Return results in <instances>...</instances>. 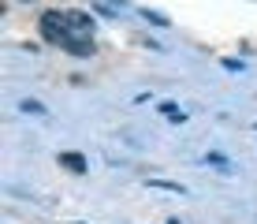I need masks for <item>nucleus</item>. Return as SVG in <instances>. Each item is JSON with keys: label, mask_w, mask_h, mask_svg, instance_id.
<instances>
[{"label": "nucleus", "mask_w": 257, "mask_h": 224, "mask_svg": "<svg viewBox=\"0 0 257 224\" xmlns=\"http://www.w3.org/2000/svg\"><path fill=\"white\" fill-rule=\"evenodd\" d=\"M161 112L168 116V120H179V123H183V112H179V109H175V105H172V101H164V105H161Z\"/></svg>", "instance_id": "nucleus-6"}, {"label": "nucleus", "mask_w": 257, "mask_h": 224, "mask_svg": "<svg viewBox=\"0 0 257 224\" xmlns=\"http://www.w3.org/2000/svg\"><path fill=\"white\" fill-rule=\"evenodd\" d=\"M64 49L75 52V56H93V41H90V38H67Z\"/></svg>", "instance_id": "nucleus-3"}, {"label": "nucleus", "mask_w": 257, "mask_h": 224, "mask_svg": "<svg viewBox=\"0 0 257 224\" xmlns=\"http://www.w3.org/2000/svg\"><path fill=\"white\" fill-rule=\"evenodd\" d=\"M64 26H67V38H90V30H93L86 12H64Z\"/></svg>", "instance_id": "nucleus-2"}, {"label": "nucleus", "mask_w": 257, "mask_h": 224, "mask_svg": "<svg viewBox=\"0 0 257 224\" xmlns=\"http://www.w3.org/2000/svg\"><path fill=\"white\" fill-rule=\"evenodd\" d=\"M168 224H179V220H168Z\"/></svg>", "instance_id": "nucleus-7"}, {"label": "nucleus", "mask_w": 257, "mask_h": 224, "mask_svg": "<svg viewBox=\"0 0 257 224\" xmlns=\"http://www.w3.org/2000/svg\"><path fill=\"white\" fill-rule=\"evenodd\" d=\"M41 38L64 45L67 41V26H64V12H45L41 15Z\"/></svg>", "instance_id": "nucleus-1"}, {"label": "nucleus", "mask_w": 257, "mask_h": 224, "mask_svg": "<svg viewBox=\"0 0 257 224\" xmlns=\"http://www.w3.org/2000/svg\"><path fill=\"white\" fill-rule=\"evenodd\" d=\"M60 165H67L71 172H86V168H90L82 154H60Z\"/></svg>", "instance_id": "nucleus-4"}, {"label": "nucleus", "mask_w": 257, "mask_h": 224, "mask_svg": "<svg viewBox=\"0 0 257 224\" xmlns=\"http://www.w3.org/2000/svg\"><path fill=\"white\" fill-rule=\"evenodd\" d=\"M149 187H161V191H172V194H183L179 183H168V179H149Z\"/></svg>", "instance_id": "nucleus-5"}]
</instances>
